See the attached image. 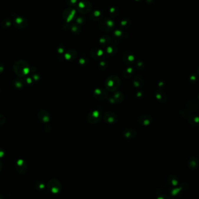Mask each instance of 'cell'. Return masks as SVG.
Here are the masks:
<instances>
[{
	"label": "cell",
	"mask_w": 199,
	"mask_h": 199,
	"mask_svg": "<svg viewBox=\"0 0 199 199\" xmlns=\"http://www.w3.org/2000/svg\"><path fill=\"white\" fill-rule=\"evenodd\" d=\"M122 134L124 137L128 139H132L136 135V132L133 129H126L123 131Z\"/></svg>",
	"instance_id": "obj_6"
},
{
	"label": "cell",
	"mask_w": 199,
	"mask_h": 199,
	"mask_svg": "<svg viewBox=\"0 0 199 199\" xmlns=\"http://www.w3.org/2000/svg\"><path fill=\"white\" fill-rule=\"evenodd\" d=\"M100 12L98 11H94V12L93 13V15L96 17H99L100 15Z\"/></svg>",
	"instance_id": "obj_22"
},
{
	"label": "cell",
	"mask_w": 199,
	"mask_h": 199,
	"mask_svg": "<svg viewBox=\"0 0 199 199\" xmlns=\"http://www.w3.org/2000/svg\"><path fill=\"white\" fill-rule=\"evenodd\" d=\"M104 120L108 124H114L118 122V118L114 113L107 111L104 114Z\"/></svg>",
	"instance_id": "obj_5"
},
{
	"label": "cell",
	"mask_w": 199,
	"mask_h": 199,
	"mask_svg": "<svg viewBox=\"0 0 199 199\" xmlns=\"http://www.w3.org/2000/svg\"><path fill=\"white\" fill-rule=\"evenodd\" d=\"M100 66L101 67L107 66V64H106V62H104V61H101V62H100Z\"/></svg>",
	"instance_id": "obj_23"
},
{
	"label": "cell",
	"mask_w": 199,
	"mask_h": 199,
	"mask_svg": "<svg viewBox=\"0 0 199 199\" xmlns=\"http://www.w3.org/2000/svg\"><path fill=\"white\" fill-rule=\"evenodd\" d=\"M127 53V56L124 55V57H126V59L124 60L125 62H128V63H132L133 62L134 60V57L133 56L132 54H129V51L126 52Z\"/></svg>",
	"instance_id": "obj_15"
},
{
	"label": "cell",
	"mask_w": 199,
	"mask_h": 199,
	"mask_svg": "<svg viewBox=\"0 0 199 199\" xmlns=\"http://www.w3.org/2000/svg\"><path fill=\"white\" fill-rule=\"evenodd\" d=\"M101 119V114L98 111H95L90 113L87 117V120L89 123L94 124L98 123Z\"/></svg>",
	"instance_id": "obj_4"
},
{
	"label": "cell",
	"mask_w": 199,
	"mask_h": 199,
	"mask_svg": "<svg viewBox=\"0 0 199 199\" xmlns=\"http://www.w3.org/2000/svg\"><path fill=\"white\" fill-rule=\"evenodd\" d=\"M73 56H75V57L76 56V53L75 51H72V50L70 51H68L65 55V57L66 58V60H73L72 57Z\"/></svg>",
	"instance_id": "obj_13"
},
{
	"label": "cell",
	"mask_w": 199,
	"mask_h": 199,
	"mask_svg": "<svg viewBox=\"0 0 199 199\" xmlns=\"http://www.w3.org/2000/svg\"><path fill=\"white\" fill-rule=\"evenodd\" d=\"M15 168L18 172L23 174L26 173L27 170V164L23 159H19L16 162L15 164Z\"/></svg>",
	"instance_id": "obj_3"
},
{
	"label": "cell",
	"mask_w": 199,
	"mask_h": 199,
	"mask_svg": "<svg viewBox=\"0 0 199 199\" xmlns=\"http://www.w3.org/2000/svg\"><path fill=\"white\" fill-rule=\"evenodd\" d=\"M39 118L40 120H42L43 122L47 123L50 121V116L49 115V113L45 111H40L39 113Z\"/></svg>",
	"instance_id": "obj_9"
},
{
	"label": "cell",
	"mask_w": 199,
	"mask_h": 199,
	"mask_svg": "<svg viewBox=\"0 0 199 199\" xmlns=\"http://www.w3.org/2000/svg\"><path fill=\"white\" fill-rule=\"evenodd\" d=\"M48 190L53 194L59 193L62 189V185L60 181L57 179L50 180L47 184Z\"/></svg>",
	"instance_id": "obj_2"
},
{
	"label": "cell",
	"mask_w": 199,
	"mask_h": 199,
	"mask_svg": "<svg viewBox=\"0 0 199 199\" xmlns=\"http://www.w3.org/2000/svg\"><path fill=\"white\" fill-rule=\"evenodd\" d=\"M36 186L37 187L38 189H40V190H43L44 189V187H45V185L44 184H43V183H38L36 184Z\"/></svg>",
	"instance_id": "obj_18"
},
{
	"label": "cell",
	"mask_w": 199,
	"mask_h": 199,
	"mask_svg": "<svg viewBox=\"0 0 199 199\" xmlns=\"http://www.w3.org/2000/svg\"><path fill=\"white\" fill-rule=\"evenodd\" d=\"M133 72V68L132 67H129L128 68L126 69L125 70V71L124 72V75L125 76L126 74H128V78H129V77L131 76V74H132V73Z\"/></svg>",
	"instance_id": "obj_17"
},
{
	"label": "cell",
	"mask_w": 199,
	"mask_h": 199,
	"mask_svg": "<svg viewBox=\"0 0 199 199\" xmlns=\"http://www.w3.org/2000/svg\"><path fill=\"white\" fill-rule=\"evenodd\" d=\"M5 122V119L4 116L0 115V126L4 124Z\"/></svg>",
	"instance_id": "obj_19"
},
{
	"label": "cell",
	"mask_w": 199,
	"mask_h": 199,
	"mask_svg": "<svg viewBox=\"0 0 199 199\" xmlns=\"http://www.w3.org/2000/svg\"><path fill=\"white\" fill-rule=\"evenodd\" d=\"M58 52L60 53H64V48L63 47H61L60 49H58Z\"/></svg>",
	"instance_id": "obj_24"
},
{
	"label": "cell",
	"mask_w": 199,
	"mask_h": 199,
	"mask_svg": "<svg viewBox=\"0 0 199 199\" xmlns=\"http://www.w3.org/2000/svg\"><path fill=\"white\" fill-rule=\"evenodd\" d=\"M2 163L0 162V172L2 171Z\"/></svg>",
	"instance_id": "obj_25"
},
{
	"label": "cell",
	"mask_w": 199,
	"mask_h": 199,
	"mask_svg": "<svg viewBox=\"0 0 199 199\" xmlns=\"http://www.w3.org/2000/svg\"><path fill=\"white\" fill-rule=\"evenodd\" d=\"M123 95L122 94V93L118 92H116L114 94V97L113 99H114V101H115V102H119L121 103L122 102V101H123Z\"/></svg>",
	"instance_id": "obj_11"
},
{
	"label": "cell",
	"mask_w": 199,
	"mask_h": 199,
	"mask_svg": "<svg viewBox=\"0 0 199 199\" xmlns=\"http://www.w3.org/2000/svg\"><path fill=\"white\" fill-rule=\"evenodd\" d=\"M139 76H137V77H136L134 78V80H133V85H134L135 87H137V88H139V87L142 86V85H143V82H142V81H139L140 79H139Z\"/></svg>",
	"instance_id": "obj_14"
},
{
	"label": "cell",
	"mask_w": 199,
	"mask_h": 199,
	"mask_svg": "<svg viewBox=\"0 0 199 199\" xmlns=\"http://www.w3.org/2000/svg\"><path fill=\"white\" fill-rule=\"evenodd\" d=\"M152 122V119L147 115H143L139 117L138 123L143 126H148Z\"/></svg>",
	"instance_id": "obj_7"
},
{
	"label": "cell",
	"mask_w": 199,
	"mask_h": 199,
	"mask_svg": "<svg viewBox=\"0 0 199 199\" xmlns=\"http://www.w3.org/2000/svg\"><path fill=\"white\" fill-rule=\"evenodd\" d=\"M120 85L119 78L116 75L109 77L106 82V87L110 92L115 91Z\"/></svg>",
	"instance_id": "obj_1"
},
{
	"label": "cell",
	"mask_w": 199,
	"mask_h": 199,
	"mask_svg": "<svg viewBox=\"0 0 199 199\" xmlns=\"http://www.w3.org/2000/svg\"><path fill=\"white\" fill-rule=\"evenodd\" d=\"M24 21L25 22V21H26V20L22 18H18L15 19L14 24H15V26L17 27H24L23 26V23H24L26 25L27 24V22H24Z\"/></svg>",
	"instance_id": "obj_10"
},
{
	"label": "cell",
	"mask_w": 199,
	"mask_h": 199,
	"mask_svg": "<svg viewBox=\"0 0 199 199\" xmlns=\"http://www.w3.org/2000/svg\"><path fill=\"white\" fill-rule=\"evenodd\" d=\"M80 27L75 24H73L71 26V30L74 33H79L80 32Z\"/></svg>",
	"instance_id": "obj_16"
},
{
	"label": "cell",
	"mask_w": 199,
	"mask_h": 199,
	"mask_svg": "<svg viewBox=\"0 0 199 199\" xmlns=\"http://www.w3.org/2000/svg\"><path fill=\"white\" fill-rule=\"evenodd\" d=\"M4 156H5V151L3 149L0 148V158L4 157Z\"/></svg>",
	"instance_id": "obj_21"
},
{
	"label": "cell",
	"mask_w": 199,
	"mask_h": 199,
	"mask_svg": "<svg viewBox=\"0 0 199 199\" xmlns=\"http://www.w3.org/2000/svg\"><path fill=\"white\" fill-rule=\"evenodd\" d=\"M95 50V51H93V50L91 51L92 53H94V59H97V57H103L104 54V53L103 52V50H101V49L99 48H94V49Z\"/></svg>",
	"instance_id": "obj_12"
},
{
	"label": "cell",
	"mask_w": 199,
	"mask_h": 199,
	"mask_svg": "<svg viewBox=\"0 0 199 199\" xmlns=\"http://www.w3.org/2000/svg\"><path fill=\"white\" fill-rule=\"evenodd\" d=\"M108 42L106 40V37H103L100 39V43L101 44H106Z\"/></svg>",
	"instance_id": "obj_20"
},
{
	"label": "cell",
	"mask_w": 199,
	"mask_h": 199,
	"mask_svg": "<svg viewBox=\"0 0 199 199\" xmlns=\"http://www.w3.org/2000/svg\"><path fill=\"white\" fill-rule=\"evenodd\" d=\"M94 96L96 99H104L107 98V94L105 90L103 89H96L94 90Z\"/></svg>",
	"instance_id": "obj_8"
}]
</instances>
